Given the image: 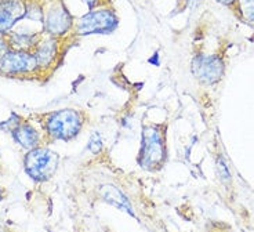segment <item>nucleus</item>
I'll list each match as a JSON object with an SVG mask.
<instances>
[{
    "label": "nucleus",
    "instance_id": "obj_1",
    "mask_svg": "<svg viewBox=\"0 0 254 232\" xmlns=\"http://www.w3.org/2000/svg\"><path fill=\"white\" fill-rule=\"evenodd\" d=\"M165 160V133L159 126H144L141 133V148L137 162L146 171H156L163 166Z\"/></svg>",
    "mask_w": 254,
    "mask_h": 232
},
{
    "label": "nucleus",
    "instance_id": "obj_2",
    "mask_svg": "<svg viewBox=\"0 0 254 232\" xmlns=\"http://www.w3.org/2000/svg\"><path fill=\"white\" fill-rule=\"evenodd\" d=\"M45 130L53 140L69 141L76 137L83 127V115L76 109H60L46 115Z\"/></svg>",
    "mask_w": 254,
    "mask_h": 232
},
{
    "label": "nucleus",
    "instance_id": "obj_14",
    "mask_svg": "<svg viewBox=\"0 0 254 232\" xmlns=\"http://www.w3.org/2000/svg\"><path fill=\"white\" fill-rule=\"evenodd\" d=\"M87 148L90 150V152L93 154H100L102 151V140L100 137L98 133H94L91 134V137L89 140V144H87Z\"/></svg>",
    "mask_w": 254,
    "mask_h": 232
},
{
    "label": "nucleus",
    "instance_id": "obj_7",
    "mask_svg": "<svg viewBox=\"0 0 254 232\" xmlns=\"http://www.w3.org/2000/svg\"><path fill=\"white\" fill-rule=\"evenodd\" d=\"M190 69L192 75L196 77L197 82L206 86H211L221 80L225 71V64L217 56L196 54L192 58Z\"/></svg>",
    "mask_w": 254,
    "mask_h": 232
},
{
    "label": "nucleus",
    "instance_id": "obj_17",
    "mask_svg": "<svg viewBox=\"0 0 254 232\" xmlns=\"http://www.w3.org/2000/svg\"><path fill=\"white\" fill-rule=\"evenodd\" d=\"M82 1H84V3L87 4V7H89V8H91V10H94L95 7L101 3V0H82Z\"/></svg>",
    "mask_w": 254,
    "mask_h": 232
},
{
    "label": "nucleus",
    "instance_id": "obj_3",
    "mask_svg": "<svg viewBox=\"0 0 254 232\" xmlns=\"http://www.w3.org/2000/svg\"><path fill=\"white\" fill-rule=\"evenodd\" d=\"M60 163V156L49 148H33L26 152L24 157V167L33 181H49L56 174Z\"/></svg>",
    "mask_w": 254,
    "mask_h": 232
},
{
    "label": "nucleus",
    "instance_id": "obj_15",
    "mask_svg": "<svg viewBox=\"0 0 254 232\" xmlns=\"http://www.w3.org/2000/svg\"><path fill=\"white\" fill-rule=\"evenodd\" d=\"M217 171H218V176L221 177L224 181H229L231 180V173H229L227 162L222 157H218V160H217Z\"/></svg>",
    "mask_w": 254,
    "mask_h": 232
},
{
    "label": "nucleus",
    "instance_id": "obj_9",
    "mask_svg": "<svg viewBox=\"0 0 254 232\" xmlns=\"http://www.w3.org/2000/svg\"><path fill=\"white\" fill-rule=\"evenodd\" d=\"M26 11V0H0V36L14 29Z\"/></svg>",
    "mask_w": 254,
    "mask_h": 232
},
{
    "label": "nucleus",
    "instance_id": "obj_16",
    "mask_svg": "<svg viewBox=\"0 0 254 232\" xmlns=\"http://www.w3.org/2000/svg\"><path fill=\"white\" fill-rule=\"evenodd\" d=\"M10 46H8V42H7L6 36L3 38V36H0V58L6 54L7 51H10Z\"/></svg>",
    "mask_w": 254,
    "mask_h": 232
},
{
    "label": "nucleus",
    "instance_id": "obj_6",
    "mask_svg": "<svg viewBox=\"0 0 254 232\" xmlns=\"http://www.w3.org/2000/svg\"><path fill=\"white\" fill-rule=\"evenodd\" d=\"M40 72L36 57L31 51L10 50L0 58V74L7 76H26Z\"/></svg>",
    "mask_w": 254,
    "mask_h": 232
},
{
    "label": "nucleus",
    "instance_id": "obj_10",
    "mask_svg": "<svg viewBox=\"0 0 254 232\" xmlns=\"http://www.w3.org/2000/svg\"><path fill=\"white\" fill-rule=\"evenodd\" d=\"M100 196L102 198V201L107 202L108 205L130 214L131 217L135 219V213H134L131 203L127 199L126 195L123 194V191H121L118 187H115L112 184H104L100 188Z\"/></svg>",
    "mask_w": 254,
    "mask_h": 232
},
{
    "label": "nucleus",
    "instance_id": "obj_18",
    "mask_svg": "<svg viewBox=\"0 0 254 232\" xmlns=\"http://www.w3.org/2000/svg\"><path fill=\"white\" fill-rule=\"evenodd\" d=\"M216 1H218V3H221L222 6H234L236 3V0H216Z\"/></svg>",
    "mask_w": 254,
    "mask_h": 232
},
{
    "label": "nucleus",
    "instance_id": "obj_13",
    "mask_svg": "<svg viewBox=\"0 0 254 232\" xmlns=\"http://www.w3.org/2000/svg\"><path fill=\"white\" fill-rule=\"evenodd\" d=\"M24 120L19 118L18 115H15V113H13L8 119L4 122V123H0V129H3V130H7V132H13L14 129L17 127V126H19L21 123H22Z\"/></svg>",
    "mask_w": 254,
    "mask_h": 232
},
{
    "label": "nucleus",
    "instance_id": "obj_11",
    "mask_svg": "<svg viewBox=\"0 0 254 232\" xmlns=\"http://www.w3.org/2000/svg\"><path fill=\"white\" fill-rule=\"evenodd\" d=\"M11 136H13L14 141L26 151L38 148L39 144H40V140H42L40 133L33 126L25 123V122H22L21 125L17 126L11 132Z\"/></svg>",
    "mask_w": 254,
    "mask_h": 232
},
{
    "label": "nucleus",
    "instance_id": "obj_8",
    "mask_svg": "<svg viewBox=\"0 0 254 232\" xmlns=\"http://www.w3.org/2000/svg\"><path fill=\"white\" fill-rule=\"evenodd\" d=\"M33 54L36 57L40 72H47L54 67L61 54V40L60 38L47 35V38L40 39V42L33 50Z\"/></svg>",
    "mask_w": 254,
    "mask_h": 232
},
{
    "label": "nucleus",
    "instance_id": "obj_5",
    "mask_svg": "<svg viewBox=\"0 0 254 232\" xmlns=\"http://www.w3.org/2000/svg\"><path fill=\"white\" fill-rule=\"evenodd\" d=\"M43 29L49 36L61 39L73 28V18L63 0H50L49 4H43Z\"/></svg>",
    "mask_w": 254,
    "mask_h": 232
},
{
    "label": "nucleus",
    "instance_id": "obj_12",
    "mask_svg": "<svg viewBox=\"0 0 254 232\" xmlns=\"http://www.w3.org/2000/svg\"><path fill=\"white\" fill-rule=\"evenodd\" d=\"M242 18L254 25V0H236L235 3Z\"/></svg>",
    "mask_w": 254,
    "mask_h": 232
},
{
    "label": "nucleus",
    "instance_id": "obj_19",
    "mask_svg": "<svg viewBox=\"0 0 254 232\" xmlns=\"http://www.w3.org/2000/svg\"><path fill=\"white\" fill-rule=\"evenodd\" d=\"M3 196H4V195H3V191H1V189H0V201H1V199H3Z\"/></svg>",
    "mask_w": 254,
    "mask_h": 232
},
{
    "label": "nucleus",
    "instance_id": "obj_4",
    "mask_svg": "<svg viewBox=\"0 0 254 232\" xmlns=\"http://www.w3.org/2000/svg\"><path fill=\"white\" fill-rule=\"evenodd\" d=\"M118 26V14L114 8H94L82 15L73 25L79 36H89L97 33H111Z\"/></svg>",
    "mask_w": 254,
    "mask_h": 232
}]
</instances>
